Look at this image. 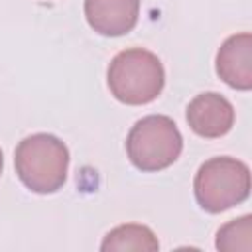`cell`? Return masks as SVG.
<instances>
[{"label":"cell","instance_id":"1","mask_svg":"<svg viewBox=\"0 0 252 252\" xmlns=\"http://www.w3.org/2000/svg\"><path fill=\"white\" fill-rule=\"evenodd\" d=\"M69 159L67 146L57 136L45 132L24 138L14 152V167L20 181L39 195H49L63 187Z\"/></svg>","mask_w":252,"mask_h":252},{"label":"cell","instance_id":"2","mask_svg":"<svg viewBox=\"0 0 252 252\" xmlns=\"http://www.w3.org/2000/svg\"><path fill=\"white\" fill-rule=\"evenodd\" d=\"M106 81L110 94L116 100L140 106L159 96L165 85V71L154 51L130 47L112 57L106 71Z\"/></svg>","mask_w":252,"mask_h":252},{"label":"cell","instance_id":"3","mask_svg":"<svg viewBox=\"0 0 252 252\" xmlns=\"http://www.w3.org/2000/svg\"><path fill=\"white\" fill-rule=\"evenodd\" d=\"M193 191L201 209L207 213H222L248 199L250 169L236 158H211L197 169Z\"/></svg>","mask_w":252,"mask_h":252},{"label":"cell","instance_id":"4","mask_svg":"<svg viewBox=\"0 0 252 252\" xmlns=\"http://www.w3.org/2000/svg\"><path fill=\"white\" fill-rule=\"evenodd\" d=\"M181 150V132L165 114L144 116L130 128L126 138V154L140 171H161L169 167Z\"/></svg>","mask_w":252,"mask_h":252},{"label":"cell","instance_id":"5","mask_svg":"<svg viewBox=\"0 0 252 252\" xmlns=\"http://www.w3.org/2000/svg\"><path fill=\"white\" fill-rule=\"evenodd\" d=\"M189 128L201 138H220L230 132L234 124V106L219 93L197 94L185 110Z\"/></svg>","mask_w":252,"mask_h":252},{"label":"cell","instance_id":"6","mask_svg":"<svg viewBox=\"0 0 252 252\" xmlns=\"http://www.w3.org/2000/svg\"><path fill=\"white\" fill-rule=\"evenodd\" d=\"M217 75L232 89H252V35L248 32L234 33L222 41L217 51Z\"/></svg>","mask_w":252,"mask_h":252},{"label":"cell","instance_id":"7","mask_svg":"<svg viewBox=\"0 0 252 252\" xmlns=\"http://www.w3.org/2000/svg\"><path fill=\"white\" fill-rule=\"evenodd\" d=\"M83 8L89 26L106 37L132 32L140 16V0H85Z\"/></svg>","mask_w":252,"mask_h":252},{"label":"cell","instance_id":"8","mask_svg":"<svg viewBox=\"0 0 252 252\" xmlns=\"http://www.w3.org/2000/svg\"><path fill=\"white\" fill-rule=\"evenodd\" d=\"M158 248H159V242H158L156 234L148 226L134 224V222L120 224V226L112 228L104 236V240L100 244V250H104V252H108V250H112V252H118V250L120 252L122 250H148V252H154Z\"/></svg>","mask_w":252,"mask_h":252},{"label":"cell","instance_id":"9","mask_svg":"<svg viewBox=\"0 0 252 252\" xmlns=\"http://www.w3.org/2000/svg\"><path fill=\"white\" fill-rule=\"evenodd\" d=\"M250 236H252V217L244 215V217L234 219L219 228L215 246L219 250H228V252H232V250L248 252L252 248Z\"/></svg>","mask_w":252,"mask_h":252},{"label":"cell","instance_id":"10","mask_svg":"<svg viewBox=\"0 0 252 252\" xmlns=\"http://www.w3.org/2000/svg\"><path fill=\"white\" fill-rule=\"evenodd\" d=\"M2 167H4V154L0 150V175H2Z\"/></svg>","mask_w":252,"mask_h":252}]
</instances>
